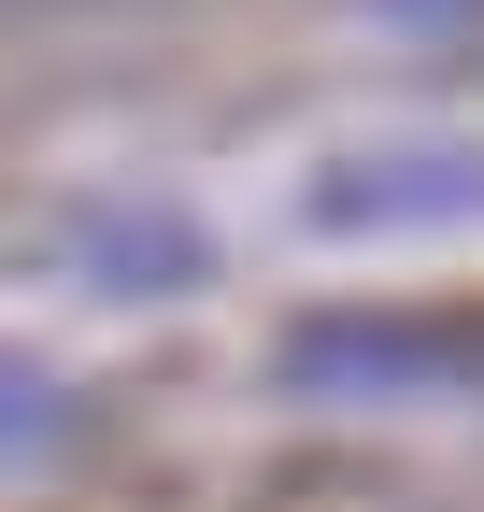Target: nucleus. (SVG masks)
Segmentation results:
<instances>
[{"label": "nucleus", "instance_id": "2", "mask_svg": "<svg viewBox=\"0 0 484 512\" xmlns=\"http://www.w3.org/2000/svg\"><path fill=\"white\" fill-rule=\"evenodd\" d=\"M371 214H484V157H371L328 185V228H371Z\"/></svg>", "mask_w": 484, "mask_h": 512}, {"label": "nucleus", "instance_id": "1", "mask_svg": "<svg viewBox=\"0 0 484 512\" xmlns=\"http://www.w3.org/2000/svg\"><path fill=\"white\" fill-rule=\"evenodd\" d=\"M484 342L470 328H371V313H328V328L285 342V384H314V399H356V384H470Z\"/></svg>", "mask_w": 484, "mask_h": 512}, {"label": "nucleus", "instance_id": "3", "mask_svg": "<svg viewBox=\"0 0 484 512\" xmlns=\"http://www.w3.org/2000/svg\"><path fill=\"white\" fill-rule=\"evenodd\" d=\"M371 15H413V29H442V15H470V0H371Z\"/></svg>", "mask_w": 484, "mask_h": 512}]
</instances>
